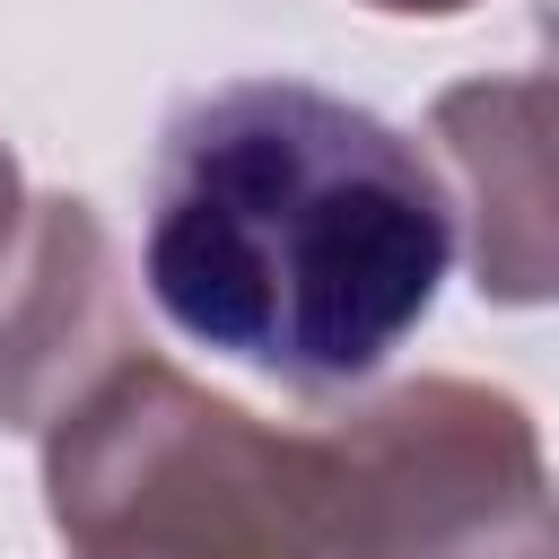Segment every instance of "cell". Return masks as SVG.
Masks as SVG:
<instances>
[{"instance_id":"5b68a950","label":"cell","mask_w":559,"mask_h":559,"mask_svg":"<svg viewBox=\"0 0 559 559\" xmlns=\"http://www.w3.org/2000/svg\"><path fill=\"white\" fill-rule=\"evenodd\" d=\"M122 349V280L87 201H26L0 253V428H52Z\"/></svg>"},{"instance_id":"7a4b0ae2","label":"cell","mask_w":559,"mask_h":559,"mask_svg":"<svg viewBox=\"0 0 559 559\" xmlns=\"http://www.w3.org/2000/svg\"><path fill=\"white\" fill-rule=\"evenodd\" d=\"M44 489L79 550H358L332 428H262L148 349L44 428Z\"/></svg>"},{"instance_id":"277c9868","label":"cell","mask_w":559,"mask_h":559,"mask_svg":"<svg viewBox=\"0 0 559 559\" xmlns=\"http://www.w3.org/2000/svg\"><path fill=\"white\" fill-rule=\"evenodd\" d=\"M463 192V253L489 306H559V70L463 79L428 105Z\"/></svg>"},{"instance_id":"3957f363","label":"cell","mask_w":559,"mask_h":559,"mask_svg":"<svg viewBox=\"0 0 559 559\" xmlns=\"http://www.w3.org/2000/svg\"><path fill=\"white\" fill-rule=\"evenodd\" d=\"M349 463V515L358 550H550L559 507L533 445V419L489 384H402L367 411L332 419Z\"/></svg>"},{"instance_id":"6da1fadb","label":"cell","mask_w":559,"mask_h":559,"mask_svg":"<svg viewBox=\"0 0 559 559\" xmlns=\"http://www.w3.org/2000/svg\"><path fill=\"white\" fill-rule=\"evenodd\" d=\"M454 245L428 148L314 79H218L148 148V306L288 393L367 384L437 314Z\"/></svg>"},{"instance_id":"8992f818","label":"cell","mask_w":559,"mask_h":559,"mask_svg":"<svg viewBox=\"0 0 559 559\" xmlns=\"http://www.w3.org/2000/svg\"><path fill=\"white\" fill-rule=\"evenodd\" d=\"M17 227H26V192H17V157L0 148V253L17 245Z\"/></svg>"},{"instance_id":"ba28073f","label":"cell","mask_w":559,"mask_h":559,"mask_svg":"<svg viewBox=\"0 0 559 559\" xmlns=\"http://www.w3.org/2000/svg\"><path fill=\"white\" fill-rule=\"evenodd\" d=\"M542 44H550V70H559V0L542 9Z\"/></svg>"},{"instance_id":"52a82bcc","label":"cell","mask_w":559,"mask_h":559,"mask_svg":"<svg viewBox=\"0 0 559 559\" xmlns=\"http://www.w3.org/2000/svg\"><path fill=\"white\" fill-rule=\"evenodd\" d=\"M367 9H393V17H454V9H472V0H367Z\"/></svg>"}]
</instances>
